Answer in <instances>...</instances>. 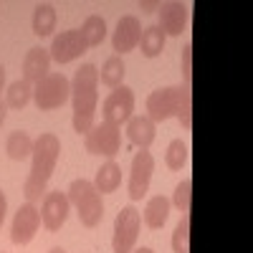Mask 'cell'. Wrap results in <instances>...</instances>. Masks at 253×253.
<instances>
[{
	"label": "cell",
	"instance_id": "obj_22",
	"mask_svg": "<svg viewBox=\"0 0 253 253\" xmlns=\"http://www.w3.org/2000/svg\"><path fill=\"white\" fill-rule=\"evenodd\" d=\"M5 152H8L10 160L23 162V160H28L33 155V139L26 132H20V129L18 132H10V137L5 142Z\"/></svg>",
	"mask_w": 253,
	"mask_h": 253
},
{
	"label": "cell",
	"instance_id": "obj_25",
	"mask_svg": "<svg viewBox=\"0 0 253 253\" xmlns=\"http://www.w3.org/2000/svg\"><path fill=\"white\" fill-rule=\"evenodd\" d=\"M187 162H190V147L182 139H172L170 147H167V152H165V165L170 170H182Z\"/></svg>",
	"mask_w": 253,
	"mask_h": 253
},
{
	"label": "cell",
	"instance_id": "obj_8",
	"mask_svg": "<svg viewBox=\"0 0 253 253\" xmlns=\"http://www.w3.org/2000/svg\"><path fill=\"white\" fill-rule=\"evenodd\" d=\"M132 112H134V91L122 84L119 89H114L107 99H104V104H101V122L122 126L124 122L132 119Z\"/></svg>",
	"mask_w": 253,
	"mask_h": 253
},
{
	"label": "cell",
	"instance_id": "obj_19",
	"mask_svg": "<svg viewBox=\"0 0 253 253\" xmlns=\"http://www.w3.org/2000/svg\"><path fill=\"white\" fill-rule=\"evenodd\" d=\"M119 185H122V167H119L114 160L104 162L99 170H96V180H94V187L99 190V195L114 193Z\"/></svg>",
	"mask_w": 253,
	"mask_h": 253
},
{
	"label": "cell",
	"instance_id": "obj_32",
	"mask_svg": "<svg viewBox=\"0 0 253 253\" xmlns=\"http://www.w3.org/2000/svg\"><path fill=\"white\" fill-rule=\"evenodd\" d=\"M5 114H8V104H5L3 99H0V124L5 122Z\"/></svg>",
	"mask_w": 253,
	"mask_h": 253
},
{
	"label": "cell",
	"instance_id": "obj_5",
	"mask_svg": "<svg viewBox=\"0 0 253 253\" xmlns=\"http://www.w3.org/2000/svg\"><path fill=\"white\" fill-rule=\"evenodd\" d=\"M139 225H142V215L134 205H126L119 210L117 220H114V238H112L114 253H132L134 251Z\"/></svg>",
	"mask_w": 253,
	"mask_h": 253
},
{
	"label": "cell",
	"instance_id": "obj_13",
	"mask_svg": "<svg viewBox=\"0 0 253 253\" xmlns=\"http://www.w3.org/2000/svg\"><path fill=\"white\" fill-rule=\"evenodd\" d=\"M160 23L157 28L165 33V36H182L187 31V23H190V10L187 5L182 3H162L160 5Z\"/></svg>",
	"mask_w": 253,
	"mask_h": 253
},
{
	"label": "cell",
	"instance_id": "obj_35",
	"mask_svg": "<svg viewBox=\"0 0 253 253\" xmlns=\"http://www.w3.org/2000/svg\"><path fill=\"white\" fill-rule=\"evenodd\" d=\"M48 253H66V251H63V248H58V246H56V248H51Z\"/></svg>",
	"mask_w": 253,
	"mask_h": 253
},
{
	"label": "cell",
	"instance_id": "obj_1",
	"mask_svg": "<svg viewBox=\"0 0 253 253\" xmlns=\"http://www.w3.org/2000/svg\"><path fill=\"white\" fill-rule=\"evenodd\" d=\"M58 155H61V142L56 134L46 132L38 139H33V155H31L33 165L26 177V185H23V195L28 203H36V200H41V195H46V187L56 170Z\"/></svg>",
	"mask_w": 253,
	"mask_h": 253
},
{
	"label": "cell",
	"instance_id": "obj_28",
	"mask_svg": "<svg viewBox=\"0 0 253 253\" xmlns=\"http://www.w3.org/2000/svg\"><path fill=\"white\" fill-rule=\"evenodd\" d=\"M177 119L182 124V129H190V126H193V94H190V89L182 94L180 109H177Z\"/></svg>",
	"mask_w": 253,
	"mask_h": 253
},
{
	"label": "cell",
	"instance_id": "obj_17",
	"mask_svg": "<svg viewBox=\"0 0 253 253\" xmlns=\"http://www.w3.org/2000/svg\"><path fill=\"white\" fill-rule=\"evenodd\" d=\"M56 20H58V15L51 3H38L33 10V18H31V28L38 38H46L56 31Z\"/></svg>",
	"mask_w": 253,
	"mask_h": 253
},
{
	"label": "cell",
	"instance_id": "obj_20",
	"mask_svg": "<svg viewBox=\"0 0 253 253\" xmlns=\"http://www.w3.org/2000/svg\"><path fill=\"white\" fill-rule=\"evenodd\" d=\"M165 41H167V36L157 26L142 28V36H139V51H142V56H147V58L160 56L165 51Z\"/></svg>",
	"mask_w": 253,
	"mask_h": 253
},
{
	"label": "cell",
	"instance_id": "obj_33",
	"mask_svg": "<svg viewBox=\"0 0 253 253\" xmlns=\"http://www.w3.org/2000/svg\"><path fill=\"white\" fill-rule=\"evenodd\" d=\"M3 89H5V66L0 63V91H3Z\"/></svg>",
	"mask_w": 253,
	"mask_h": 253
},
{
	"label": "cell",
	"instance_id": "obj_14",
	"mask_svg": "<svg viewBox=\"0 0 253 253\" xmlns=\"http://www.w3.org/2000/svg\"><path fill=\"white\" fill-rule=\"evenodd\" d=\"M139 36H142V26H139V18L137 15H124L119 18L114 38H112V46L117 51V56L122 53H129L139 46Z\"/></svg>",
	"mask_w": 253,
	"mask_h": 253
},
{
	"label": "cell",
	"instance_id": "obj_10",
	"mask_svg": "<svg viewBox=\"0 0 253 253\" xmlns=\"http://www.w3.org/2000/svg\"><path fill=\"white\" fill-rule=\"evenodd\" d=\"M41 228V210L33 203H26L18 208V213L13 218V228H10V241L15 246H26L36 238Z\"/></svg>",
	"mask_w": 253,
	"mask_h": 253
},
{
	"label": "cell",
	"instance_id": "obj_6",
	"mask_svg": "<svg viewBox=\"0 0 253 253\" xmlns=\"http://www.w3.org/2000/svg\"><path fill=\"white\" fill-rule=\"evenodd\" d=\"M190 86H165V89L152 91L147 96V119H152L157 124V122H167L170 117H177L182 94Z\"/></svg>",
	"mask_w": 253,
	"mask_h": 253
},
{
	"label": "cell",
	"instance_id": "obj_24",
	"mask_svg": "<svg viewBox=\"0 0 253 253\" xmlns=\"http://www.w3.org/2000/svg\"><path fill=\"white\" fill-rule=\"evenodd\" d=\"M31 96H33V86H31L28 81L18 79V81L10 84L8 91H5V104H8L10 109H23L26 104L31 101Z\"/></svg>",
	"mask_w": 253,
	"mask_h": 253
},
{
	"label": "cell",
	"instance_id": "obj_29",
	"mask_svg": "<svg viewBox=\"0 0 253 253\" xmlns=\"http://www.w3.org/2000/svg\"><path fill=\"white\" fill-rule=\"evenodd\" d=\"M182 79H185V86H190L193 81V43L185 41L182 46Z\"/></svg>",
	"mask_w": 253,
	"mask_h": 253
},
{
	"label": "cell",
	"instance_id": "obj_4",
	"mask_svg": "<svg viewBox=\"0 0 253 253\" xmlns=\"http://www.w3.org/2000/svg\"><path fill=\"white\" fill-rule=\"evenodd\" d=\"M71 96V84L63 74H48L33 86V101L41 112L61 109Z\"/></svg>",
	"mask_w": 253,
	"mask_h": 253
},
{
	"label": "cell",
	"instance_id": "obj_18",
	"mask_svg": "<svg viewBox=\"0 0 253 253\" xmlns=\"http://www.w3.org/2000/svg\"><path fill=\"white\" fill-rule=\"evenodd\" d=\"M170 205L172 203L167 200L165 195H155V198L147 200V205H144V223H147V228H152V230L162 228L167 223V215H170Z\"/></svg>",
	"mask_w": 253,
	"mask_h": 253
},
{
	"label": "cell",
	"instance_id": "obj_16",
	"mask_svg": "<svg viewBox=\"0 0 253 253\" xmlns=\"http://www.w3.org/2000/svg\"><path fill=\"white\" fill-rule=\"evenodd\" d=\"M126 137L134 147L139 150H147L155 142V122L147 117H132L129 124H126Z\"/></svg>",
	"mask_w": 253,
	"mask_h": 253
},
{
	"label": "cell",
	"instance_id": "obj_30",
	"mask_svg": "<svg viewBox=\"0 0 253 253\" xmlns=\"http://www.w3.org/2000/svg\"><path fill=\"white\" fill-rule=\"evenodd\" d=\"M5 213H8V200H5V193L0 190V225L5 220Z\"/></svg>",
	"mask_w": 253,
	"mask_h": 253
},
{
	"label": "cell",
	"instance_id": "obj_9",
	"mask_svg": "<svg viewBox=\"0 0 253 253\" xmlns=\"http://www.w3.org/2000/svg\"><path fill=\"white\" fill-rule=\"evenodd\" d=\"M89 51V46H86V41H84V36H81V31L76 28V31H63V33H58V36H53V43H51V61H56V63H71V61H76L81 53H86Z\"/></svg>",
	"mask_w": 253,
	"mask_h": 253
},
{
	"label": "cell",
	"instance_id": "obj_31",
	"mask_svg": "<svg viewBox=\"0 0 253 253\" xmlns=\"http://www.w3.org/2000/svg\"><path fill=\"white\" fill-rule=\"evenodd\" d=\"M160 5H162V3H139V8H142L144 13H152V10H160Z\"/></svg>",
	"mask_w": 253,
	"mask_h": 253
},
{
	"label": "cell",
	"instance_id": "obj_2",
	"mask_svg": "<svg viewBox=\"0 0 253 253\" xmlns=\"http://www.w3.org/2000/svg\"><path fill=\"white\" fill-rule=\"evenodd\" d=\"M99 101V69L94 63H84L71 81V104H74V129L86 134L94 126Z\"/></svg>",
	"mask_w": 253,
	"mask_h": 253
},
{
	"label": "cell",
	"instance_id": "obj_12",
	"mask_svg": "<svg viewBox=\"0 0 253 253\" xmlns=\"http://www.w3.org/2000/svg\"><path fill=\"white\" fill-rule=\"evenodd\" d=\"M152 172H155V157L147 150L137 152L132 160V172H129V198L132 200H142L147 195Z\"/></svg>",
	"mask_w": 253,
	"mask_h": 253
},
{
	"label": "cell",
	"instance_id": "obj_11",
	"mask_svg": "<svg viewBox=\"0 0 253 253\" xmlns=\"http://www.w3.org/2000/svg\"><path fill=\"white\" fill-rule=\"evenodd\" d=\"M69 208H71V203H69L66 193H61V190L46 193L43 203H41V223H43V228L51 230V233L61 230V225L69 218Z\"/></svg>",
	"mask_w": 253,
	"mask_h": 253
},
{
	"label": "cell",
	"instance_id": "obj_15",
	"mask_svg": "<svg viewBox=\"0 0 253 253\" xmlns=\"http://www.w3.org/2000/svg\"><path fill=\"white\" fill-rule=\"evenodd\" d=\"M48 74H51V53L41 46L31 48L23 58V81H28L33 86V84L46 79Z\"/></svg>",
	"mask_w": 253,
	"mask_h": 253
},
{
	"label": "cell",
	"instance_id": "obj_23",
	"mask_svg": "<svg viewBox=\"0 0 253 253\" xmlns=\"http://www.w3.org/2000/svg\"><path fill=\"white\" fill-rule=\"evenodd\" d=\"M79 31H81V36H84V41H86L89 48L101 46V41L107 38V23H104L101 15H89Z\"/></svg>",
	"mask_w": 253,
	"mask_h": 253
},
{
	"label": "cell",
	"instance_id": "obj_21",
	"mask_svg": "<svg viewBox=\"0 0 253 253\" xmlns=\"http://www.w3.org/2000/svg\"><path fill=\"white\" fill-rule=\"evenodd\" d=\"M124 74H126V69H124L122 56H109L107 61H104L101 71H99V81L109 89H119L122 81H124Z\"/></svg>",
	"mask_w": 253,
	"mask_h": 253
},
{
	"label": "cell",
	"instance_id": "obj_34",
	"mask_svg": "<svg viewBox=\"0 0 253 253\" xmlns=\"http://www.w3.org/2000/svg\"><path fill=\"white\" fill-rule=\"evenodd\" d=\"M132 253H155V251L147 248V246H142V248H137V251H132Z\"/></svg>",
	"mask_w": 253,
	"mask_h": 253
},
{
	"label": "cell",
	"instance_id": "obj_26",
	"mask_svg": "<svg viewBox=\"0 0 253 253\" xmlns=\"http://www.w3.org/2000/svg\"><path fill=\"white\" fill-rule=\"evenodd\" d=\"M172 203H175V208L180 210L182 215L190 213V203H193V180H190V177H185L182 182H177Z\"/></svg>",
	"mask_w": 253,
	"mask_h": 253
},
{
	"label": "cell",
	"instance_id": "obj_7",
	"mask_svg": "<svg viewBox=\"0 0 253 253\" xmlns=\"http://www.w3.org/2000/svg\"><path fill=\"white\" fill-rule=\"evenodd\" d=\"M84 147H86L89 155H101V157H114L122 147V134L119 126L114 124H94L91 129L84 134Z\"/></svg>",
	"mask_w": 253,
	"mask_h": 253
},
{
	"label": "cell",
	"instance_id": "obj_27",
	"mask_svg": "<svg viewBox=\"0 0 253 253\" xmlns=\"http://www.w3.org/2000/svg\"><path fill=\"white\" fill-rule=\"evenodd\" d=\"M172 251L175 253H190V215H182V220L175 225Z\"/></svg>",
	"mask_w": 253,
	"mask_h": 253
},
{
	"label": "cell",
	"instance_id": "obj_3",
	"mask_svg": "<svg viewBox=\"0 0 253 253\" xmlns=\"http://www.w3.org/2000/svg\"><path fill=\"white\" fill-rule=\"evenodd\" d=\"M69 203L76 208L79 220L86 225V228H96L104 218V203L99 190L94 187V182L89 180H74L69 187Z\"/></svg>",
	"mask_w": 253,
	"mask_h": 253
}]
</instances>
